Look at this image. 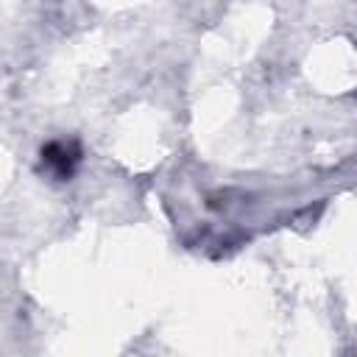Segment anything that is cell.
<instances>
[{
    "instance_id": "6da1fadb",
    "label": "cell",
    "mask_w": 357,
    "mask_h": 357,
    "mask_svg": "<svg viewBox=\"0 0 357 357\" xmlns=\"http://www.w3.org/2000/svg\"><path fill=\"white\" fill-rule=\"evenodd\" d=\"M81 156H84V151H81L78 139H50L39 151V170L53 176L56 181H67V178H73L75 167L81 165Z\"/></svg>"
}]
</instances>
